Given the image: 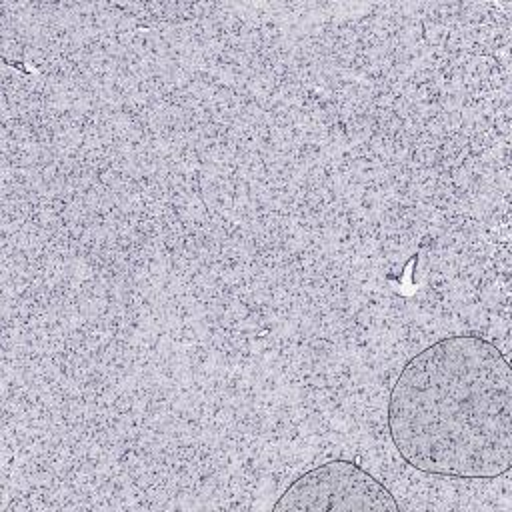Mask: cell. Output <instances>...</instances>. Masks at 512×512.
<instances>
[{
  "label": "cell",
  "mask_w": 512,
  "mask_h": 512,
  "mask_svg": "<svg viewBox=\"0 0 512 512\" xmlns=\"http://www.w3.org/2000/svg\"><path fill=\"white\" fill-rule=\"evenodd\" d=\"M390 440L418 472L494 480L512 466V368L476 334L444 336L400 368L386 404Z\"/></svg>",
  "instance_id": "1"
},
{
  "label": "cell",
  "mask_w": 512,
  "mask_h": 512,
  "mask_svg": "<svg viewBox=\"0 0 512 512\" xmlns=\"http://www.w3.org/2000/svg\"><path fill=\"white\" fill-rule=\"evenodd\" d=\"M274 512H398L392 492L360 464L336 458L300 474L272 506Z\"/></svg>",
  "instance_id": "2"
}]
</instances>
